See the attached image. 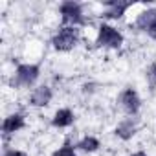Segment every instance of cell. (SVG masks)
I'll return each mask as SVG.
<instances>
[{"mask_svg":"<svg viewBox=\"0 0 156 156\" xmlns=\"http://www.w3.org/2000/svg\"><path fill=\"white\" fill-rule=\"evenodd\" d=\"M41 77V64L37 62H20L11 77L13 88H35L37 81Z\"/></svg>","mask_w":156,"mask_h":156,"instance_id":"obj_1","label":"cell"},{"mask_svg":"<svg viewBox=\"0 0 156 156\" xmlns=\"http://www.w3.org/2000/svg\"><path fill=\"white\" fill-rule=\"evenodd\" d=\"M81 41V30L72 26H61L57 33L51 37V48L59 53H68L77 48Z\"/></svg>","mask_w":156,"mask_h":156,"instance_id":"obj_2","label":"cell"},{"mask_svg":"<svg viewBox=\"0 0 156 156\" xmlns=\"http://www.w3.org/2000/svg\"><path fill=\"white\" fill-rule=\"evenodd\" d=\"M123 44H125V35L121 33V30H118L110 22H101L98 26L96 46L105 50H119Z\"/></svg>","mask_w":156,"mask_h":156,"instance_id":"obj_3","label":"cell"},{"mask_svg":"<svg viewBox=\"0 0 156 156\" xmlns=\"http://www.w3.org/2000/svg\"><path fill=\"white\" fill-rule=\"evenodd\" d=\"M59 15L62 20V26H72V28H83L87 24V17L83 11V6L73 0H66L59 6Z\"/></svg>","mask_w":156,"mask_h":156,"instance_id":"obj_4","label":"cell"},{"mask_svg":"<svg viewBox=\"0 0 156 156\" xmlns=\"http://www.w3.org/2000/svg\"><path fill=\"white\" fill-rule=\"evenodd\" d=\"M141 96H140V92L136 90V88H132V87H125L121 92H119V96H118V105H119V108L127 114V116H132V118H136L138 114H140V110H141Z\"/></svg>","mask_w":156,"mask_h":156,"instance_id":"obj_5","label":"cell"},{"mask_svg":"<svg viewBox=\"0 0 156 156\" xmlns=\"http://www.w3.org/2000/svg\"><path fill=\"white\" fill-rule=\"evenodd\" d=\"M134 28L152 39L156 35V8H147L140 11L134 19Z\"/></svg>","mask_w":156,"mask_h":156,"instance_id":"obj_6","label":"cell"},{"mask_svg":"<svg viewBox=\"0 0 156 156\" xmlns=\"http://www.w3.org/2000/svg\"><path fill=\"white\" fill-rule=\"evenodd\" d=\"M132 8L130 2H121V0H110V2L103 4V11H101V19L105 22L110 20H121L125 17V13Z\"/></svg>","mask_w":156,"mask_h":156,"instance_id":"obj_7","label":"cell"},{"mask_svg":"<svg viewBox=\"0 0 156 156\" xmlns=\"http://www.w3.org/2000/svg\"><path fill=\"white\" fill-rule=\"evenodd\" d=\"M140 130V123H138V118H132V116H127L123 119L118 121V125L114 127V136L121 141H130L132 138H136Z\"/></svg>","mask_w":156,"mask_h":156,"instance_id":"obj_8","label":"cell"},{"mask_svg":"<svg viewBox=\"0 0 156 156\" xmlns=\"http://www.w3.org/2000/svg\"><path fill=\"white\" fill-rule=\"evenodd\" d=\"M53 99V88L50 85H37L28 98V105L33 108H44Z\"/></svg>","mask_w":156,"mask_h":156,"instance_id":"obj_9","label":"cell"},{"mask_svg":"<svg viewBox=\"0 0 156 156\" xmlns=\"http://www.w3.org/2000/svg\"><path fill=\"white\" fill-rule=\"evenodd\" d=\"M24 127H26V116L22 112H11L2 121V136L4 138L13 136V134L20 132Z\"/></svg>","mask_w":156,"mask_h":156,"instance_id":"obj_10","label":"cell"},{"mask_svg":"<svg viewBox=\"0 0 156 156\" xmlns=\"http://www.w3.org/2000/svg\"><path fill=\"white\" fill-rule=\"evenodd\" d=\"M51 127L53 129H70L73 123H75V112L70 108V107H61L53 112L51 116Z\"/></svg>","mask_w":156,"mask_h":156,"instance_id":"obj_11","label":"cell"},{"mask_svg":"<svg viewBox=\"0 0 156 156\" xmlns=\"http://www.w3.org/2000/svg\"><path fill=\"white\" fill-rule=\"evenodd\" d=\"M75 147H77V151L83 152V154H94V152H98L101 149V141H99L98 136L87 134V136H83L79 141L75 143Z\"/></svg>","mask_w":156,"mask_h":156,"instance_id":"obj_12","label":"cell"},{"mask_svg":"<svg viewBox=\"0 0 156 156\" xmlns=\"http://www.w3.org/2000/svg\"><path fill=\"white\" fill-rule=\"evenodd\" d=\"M51 156H79V151H77V147L70 141H64L61 147H57Z\"/></svg>","mask_w":156,"mask_h":156,"instance_id":"obj_13","label":"cell"},{"mask_svg":"<svg viewBox=\"0 0 156 156\" xmlns=\"http://www.w3.org/2000/svg\"><path fill=\"white\" fill-rule=\"evenodd\" d=\"M145 81L149 85L151 90L156 88V61H152L147 68H145Z\"/></svg>","mask_w":156,"mask_h":156,"instance_id":"obj_14","label":"cell"},{"mask_svg":"<svg viewBox=\"0 0 156 156\" xmlns=\"http://www.w3.org/2000/svg\"><path fill=\"white\" fill-rule=\"evenodd\" d=\"M2 156H30V154L24 152V151H20V149H9V147H4Z\"/></svg>","mask_w":156,"mask_h":156,"instance_id":"obj_15","label":"cell"},{"mask_svg":"<svg viewBox=\"0 0 156 156\" xmlns=\"http://www.w3.org/2000/svg\"><path fill=\"white\" fill-rule=\"evenodd\" d=\"M130 156H149V154H147L145 151H136V152H132Z\"/></svg>","mask_w":156,"mask_h":156,"instance_id":"obj_16","label":"cell"},{"mask_svg":"<svg viewBox=\"0 0 156 156\" xmlns=\"http://www.w3.org/2000/svg\"><path fill=\"white\" fill-rule=\"evenodd\" d=\"M152 39H154V41H156V35H154V37H152Z\"/></svg>","mask_w":156,"mask_h":156,"instance_id":"obj_17","label":"cell"}]
</instances>
